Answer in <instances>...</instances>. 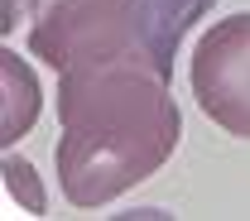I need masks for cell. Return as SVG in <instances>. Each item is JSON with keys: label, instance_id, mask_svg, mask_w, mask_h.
<instances>
[{"label": "cell", "instance_id": "obj_1", "mask_svg": "<svg viewBox=\"0 0 250 221\" xmlns=\"http://www.w3.org/2000/svg\"><path fill=\"white\" fill-rule=\"evenodd\" d=\"M168 77L149 58H116L58 72V188L92 212L154 178L183 140Z\"/></svg>", "mask_w": 250, "mask_h": 221}, {"label": "cell", "instance_id": "obj_2", "mask_svg": "<svg viewBox=\"0 0 250 221\" xmlns=\"http://www.w3.org/2000/svg\"><path fill=\"white\" fill-rule=\"evenodd\" d=\"M29 53L43 58L53 72L87 63H116V58H149L164 72L145 0H34L29 15Z\"/></svg>", "mask_w": 250, "mask_h": 221}, {"label": "cell", "instance_id": "obj_3", "mask_svg": "<svg viewBox=\"0 0 250 221\" xmlns=\"http://www.w3.org/2000/svg\"><path fill=\"white\" fill-rule=\"evenodd\" d=\"M188 82L212 125L250 140V10L217 20L197 39Z\"/></svg>", "mask_w": 250, "mask_h": 221}, {"label": "cell", "instance_id": "obj_4", "mask_svg": "<svg viewBox=\"0 0 250 221\" xmlns=\"http://www.w3.org/2000/svg\"><path fill=\"white\" fill-rule=\"evenodd\" d=\"M0 77H5V121H0V140L5 144H15L20 135H29L34 116H39V82H34L29 63L20 58V53H0Z\"/></svg>", "mask_w": 250, "mask_h": 221}, {"label": "cell", "instance_id": "obj_5", "mask_svg": "<svg viewBox=\"0 0 250 221\" xmlns=\"http://www.w3.org/2000/svg\"><path fill=\"white\" fill-rule=\"evenodd\" d=\"M145 5H149V24H154L159 53H164V63H173L178 48H183V39H188V29L197 20H207L217 0H145Z\"/></svg>", "mask_w": 250, "mask_h": 221}, {"label": "cell", "instance_id": "obj_6", "mask_svg": "<svg viewBox=\"0 0 250 221\" xmlns=\"http://www.w3.org/2000/svg\"><path fill=\"white\" fill-rule=\"evenodd\" d=\"M5 188H10V197H20L24 202V212H48V197H43V188H39V173H34V163H24V159H5Z\"/></svg>", "mask_w": 250, "mask_h": 221}, {"label": "cell", "instance_id": "obj_7", "mask_svg": "<svg viewBox=\"0 0 250 221\" xmlns=\"http://www.w3.org/2000/svg\"><path fill=\"white\" fill-rule=\"evenodd\" d=\"M24 5H29V0H5V20H0V29H5V34L20 24V10H24Z\"/></svg>", "mask_w": 250, "mask_h": 221}]
</instances>
